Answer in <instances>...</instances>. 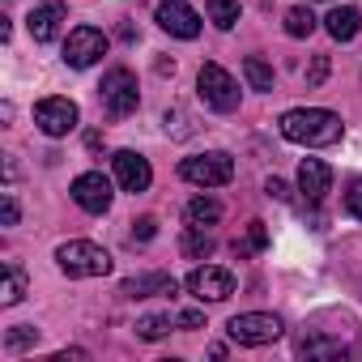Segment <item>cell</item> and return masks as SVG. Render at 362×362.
Returning a JSON list of instances; mask_svg holds the SVG:
<instances>
[{
    "mask_svg": "<svg viewBox=\"0 0 362 362\" xmlns=\"http://www.w3.org/2000/svg\"><path fill=\"white\" fill-rule=\"evenodd\" d=\"M341 115L324 111V107H294L281 115V136L294 141V145H307V149H320V145H337L341 141Z\"/></svg>",
    "mask_w": 362,
    "mask_h": 362,
    "instance_id": "6da1fadb",
    "label": "cell"
},
{
    "mask_svg": "<svg viewBox=\"0 0 362 362\" xmlns=\"http://www.w3.org/2000/svg\"><path fill=\"white\" fill-rule=\"evenodd\" d=\"M56 264H60V273H69V277H107L115 260H111L98 243H90V239H69V243L56 247Z\"/></svg>",
    "mask_w": 362,
    "mask_h": 362,
    "instance_id": "7a4b0ae2",
    "label": "cell"
},
{
    "mask_svg": "<svg viewBox=\"0 0 362 362\" xmlns=\"http://www.w3.org/2000/svg\"><path fill=\"white\" fill-rule=\"evenodd\" d=\"M179 175H184L188 184H197V188H222V184H230V179H235V158L222 153V149L192 153V158L179 162Z\"/></svg>",
    "mask_w": 362,
    "mask_h": 362,
    "instance_id": "3957f363",
    "label": "cell"
},
{
    "mask_svg": "<svg viewBox=\"0 0 362 362\" xmlns=\"http://www.w3.org/2000/svg\"><path fill=\"white\" fill-rule=\"evenodd\" d=\"M197 90H201V98H205L214 111H222V115L239 107V86H235V77H230L222 64H201Z\"/></svg>",
    "mask_w": 362,
    "mask_h": 362,
    "instance_id": "277c9868",
    "label": "cell"
},
{
    "mask_svg": "<svg viewBox=\"0 0 362 362\" xmlns=\"http://www.w3.org/2000/svg\"><path fill=\"white\" fill-rule=\"evenodd\" d=\"M98 98H103V107H107L115 119L132 115L136 103H141V94H136V77H132L128 69H111V73L103 77V86H98Z\"/></svg>",
    "mask_w": 362,
    "mask_h": 362,
    "instance_id": "5b68a950",
    "label": "cell"
},
{
    "mask_svg": "<svg viewBox=\"0 0 362 362\" xmlns=\"http://www.w3.org/2000/svg\"><path fill=\"white\" fill-rule=\"evenodd\" d=\"M226 332L235 345H273L281 337V320L269 311H247V315H235L226 324Z\"/></svg>",
    "mask_w": 362,
    "mask_h": 362,
    "instance_id": "8992f818",
    "label": "cell"
},
{
    "mask_svg": "<svg viewBox=\"0 0 362 362\" xmlns=\"http://www.w3.org/2000/svg\"><path fill=\"white\" fill-rule=\"evenodd\" d=\"M103 56H107V35H103V30H94V26L69 30V39H64V64H69V69H90V64H98Z\"/></svg>",
    "mask_w": 362,
    "mask_h": 362,
    "instance_id": "52a82bcc",
    "label": "cell"
},
{
    "mask_svg": "<svg viewBox=\"0 0 362 362\" xmlns=\"http://www.w3.org/2000/svg\"><path fill=\"white\" fill-rule=\"evenodd\" d=\"M77 119H81V111H77V103L73 98H43V103H35V124H39V132H47V136H69L73 128H77Z\"/></svg>",
    "mask_w": 362,
    "mask_h": 362,
    "instance_id": "ba28073f",
    "label": "cell"
},
{
    "mask_svg": "<svg viewBox=\"0 0 362 362\" xmlns=\"http://www.w3.org/2000/svg\"><path fill=\"white\" fill-rule=\"evenodd\" d=\"M184 286H188V294H197L201 303H226V298L235 294V277H230L226 269H218V264H201V269H192Z\"/></svg>",
    "mask_w": 362,
    "mask_h": 362,
    "instance_id": "9c48e42d",
    "label": "cell"
},
{
    "mask_svg": "<svg viewBox=\"0 0 362 362\" xmlns=\"http://www.w3.org/2000/svg\"><path fill=\"white\" fill-rule=\"evenodd\" d=\"M111 170H115V184L124 192H145L153 184V170H149V158H141L136 149H119L111 158Z\"/></svg>",
    "mask_w": 362,
    "mask_h": 362,
    "instance_id": "30bf717a",
    "label": "cell"
},
{
    "mask_svg": "<svg viewBox=\"0 0 362 362\" xmlns=\"http://www.w3.org/2000/svg\"><path fill=\"white\" fill-rule=\"evenodd\" d=\"M73 201L86 209V214H107L111 209V179L103 170H86L73 179Z\"/></svg>",
    "mask_w": 362,
    "mask_h": 362,
    "instance_id": "8fae6325",
    "label": "cell"
},
{
    "mask_svg": "<svg viewBox=\"0 0 362 362\" xmlns=\"http://www.w3.org/2000/svg\"><path fill=\"white\" fill-rule=\"evenodd\" d=\"M158 26L175 39H197L201 35V13L188 9L184 0H162L158 5Z\"/></svg>",
    "mask_w": 362,
    "mask_h": 362,
    "instance_id": "7c38bea8",
    "label": "cell"
},
{
    "mask_svg": "<svg viewBox=\"0 0 362 362\" xmlns=\"http://www.w3.org/2000/svg\"><path fill=\"white\" fill-rule=\"evenodd\" d=\"M328 188H332V170H328V162L303 158V166H298V192L307 197V205H320V201L328 197Z\"/></svg>",
    "mask_w": 362,
    "mask_h": 362,
    "instance_id": "4fadbf2b",
    "label": "cell"
},
{
    "mask_svg": "<svg viewBox=\"0 0 362 362\" xmlns=\"http://www.w3.org/2000/svg\"><path fill=\"white\" fill-rule=\"evenodd\" d=\"M60 22H64V9L56 5V0H43V5H35V9H30V18H26V26H30V39H35V43H52V39L60 35Z\"/></svg>",
    "mask_w": 362,
    "mask_h": 362,
    "instance_id": "5bb4252c",
    "label": "cell"
},
{
    "mask_svg": "<svg viewBox=\"0 0 362 362\" xmlns=\"http://www.w3.org/2000/svg\"><path fill=\"white\" fill-rule=\"evenodd\" d=\"M124 298H158V294H175V277L170 273H136L119 286Z\"/></svg>",
    "mask_w": 362,
    "mask_h": 362,
    "instance_id": "9a60e30c",
    "label": "cell"
},
{
    "mask_svg": "<svg viewBox=\"0 0 362 362\" xmlns=\"http://www.w3.org/2000/svg\"><path fill=\"white\" fill-rule=\"evenodd\" d=\"M358 26H362V18H358V9H349V5H341V9H332V13L324 18V30H328L337 43H349V39L358 35Z\"/></svg>",
    "mask_w": 362,
    "mask_h": 362,
    "instance_id": "2e32d148",
    "label": "cell"
},
{
    "mask_svg": "<svg viewBox=\"0 0 362 362\" xmlns=\"http://www.w3.org/2000/svg\"><path fill=\"white\" fill-rule=\"evenodd\" d=\"M214 235H205V226H188L184 230V239H179V252H184L188 260H209L214 256Z\"/></svg>",
    "mask_w": 362,
    "mask_h": 362,
    "instance_id": "e0dca14e",
    "label": "cell"
},
{
    "mask_svg": "<svg viewBox=\"0 0 362 362\" xmlns=\"http://www.w3.org/2000/svg\"><path fill=\"white\" fill-rule=\"evenodd\" d=\"M22 298H26V273H22L18 260H9V264H5V286H0V303L13 307V303H22Z\"/></svg>",
    "mask_w": 362,
    "mask_h": 362,
    "instance_id": "ac0fdd59",
    "label": "cell"
},
{
    "mask_svg": "<svg viewBox=\"0 0 362 362\" xmlns=\"http://www.w3.org/2000/svg\"><path fill=\"white\" fill-rule=\"evenodd\" d=\"M184 218H188V226H214V222L222 218V205H218L214 197H197V201H188Z\"/></svg>",
    "mask_w": 362,
    "mask_h": 362,
    "instance_id": "d6986e66",
    "label": "cell"
},
{
    "mask_svg": "<svg viewBox=\"0 0 362 362\" xmlns=\"http://www.w3.org/2000/svg\"><path fill=\"white\" fill-rule=\"evenodd\" d=\"M243 77H247V86H252V90H260V94H269V90H273V69H269L260 56H247V60H243Z\"/></svg>",
    "mask_w": 362,
    "mask_h": 362,
    "instance_id": "ffe728a7",
    "label": "cell"
},
{
    "mask_svg": "<svg viewBox=\"0 0 362 362\" xmlns=\"http://www.w3.org/2000/svg\"><path fill=\"white\" fill-rule=\"evenodd\" d=\"M205 13H209V22H214L218 30H230V26L239 22V0H209Z\"/></svg>",
    "mask_w": 362,
    "mask_h": 362,
    "instance_id": "44dd1931",
    "label": "cell"
},
{
    "mask_svg": "<svg viewBox=\"0 0 362 362\" xmlns=\"http://www.w3.org/2000/svg\"><path fill=\"white\" fill-rule=\"evenodd\" d=\"M175 324L179 320H170V315H145V320H136V337L141 341H162Z\"/></svg>",
    "mask_w": 362,
    "mask_h": 362,
    "instance_id": "7402d4cb",
    "label": "cell"
},
{
    "mask_svg": "<svg viewBox=\"0 0 362 362\" xmlns=\"http://www.w3.org/2000/svg\"><path fill=\"white\" fill-rule=\"evenodd\" d=\"M311 30H315V18H311L307 5H298V9L286 13V35H290V39H307Z\"/></svg>",
    "mask_w": 362,
    "mask_h": 362,
    "instance_id": "603a6c76",
    "label": "cell"
},
{
    "mask_svg": "<svg viewBox=\"0 0 362 362\" xmlns=\"http://www.w3.org/2000/svg\"><path fill=\"white\" fill-rule=\"evenodd\" d=\"M264 247H269L264 222H247V239H243V243L235 239V256H252V252H264Z\"/></svg>",
    "mask_w": 362,
    "mask_h": 362,
    "instance_id": "cb8c5ba5",
    "label": "cell"
},
{
    "mask_svg": "<svg viewBox=\"0 0 362 362\" xmlns=\"http://www.w3.org/2000/svg\"><path fill=\"white\" fill-rule=\"evenodd\" d=\"M35 341H39V328H35V324H13V328L5 332V349H9V354H22V349H30Z\"/></svg>",
    "mask_w": 362,
    "mask_h": 362,
    "instance_id": "d4e9b609",
    "label": "cell"
},
{
    "mask_svg": "<svg viewBox=\"0 0 362 362\" xmlns=\"http://www.w3.org/2000/svg\"><path fill=\"white\" fill-rule=\"evenodd\" d=\"M345 209H349V218L362 222V179H349L345 184Z\"/></svg>",
    "mask_w": 362,
    "mask_h": 362,
    "instance_id": "484cf974",
    "label": "cell"
},
{
    "mask_svg": "<svg viewBox=\"0 0 362 362\" xmlns=\"http://www.w3.org/2000/svg\"><path fill=\"white\" fill-rule=\"evenodd\" d=\"M0 209H5V226H18L22 209H18V197H13V192H5V197H0Z\"/></svg>",
    "mask_w": 362,
    "mask_h": 362,
    "instance_id": "4316f807",
    "label": "cell"
},
{
    "mask_svg": "<svg viewBox=\"0 0 362 362\" xmlns=\"http://www.w3.org/2000/svg\"><path fill=\"white\" fill-rule=\"evenodd\" d=\"M153 235H158V222H153V218L132 222V239H141V243H145V239H153Z\"/></svg>",
    "mask_w": 362,
    "mask_h": 362,
    "instance_id": "83f0119b",
    "label": "cell"
},
{
    "mask_svg": "<svg viewBox=\"0 0 362 362\" xmlns=\"http://www.w3.org/2000/svg\"><path fill=\"white\" fill-rule=\"evenodd\" d=\"M328 77V56H315V64H311V73H307V86H320Z\"/></svg>",
    "mask_w": 362,
    "mask_h": 362,
    "instance_id": "f1b7e54d",
    "label": "cell"
},
{
    "mask_svg": "<svg viewBox=\"0 0 362 362\" xmlns=\"http://www.w3.org/2000/svg\"><path fill=\"white\" fill-rule=\"evenodd\" d=\"M175 320H179V328H205V315L201 311H179Z\"/></svg>",
    "mask_w": 362,
    "mask_h": 362,
    "instance_id": "f546056e",
    "label": "cell"
},
{
    "mask_svg": "<svg viewBox=\"0 0 362 362\" xmlns=\"http://www.w3.org/2000/svg\"><path fill=\"white\" fill-rule=\"evenodd\" d=\"M264 192H269L273 201H290V188L281 184V179H269V184H264Z\"/></svg>",
    "mask_w": 362,
    "mask_h": 362,
    "instance_id": "4dcf8cb0",
    "label": "cell"
}]
</instances>
